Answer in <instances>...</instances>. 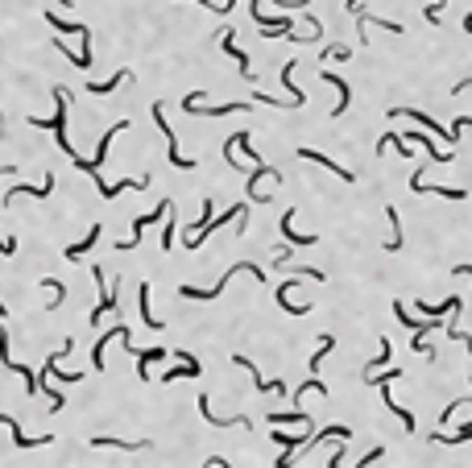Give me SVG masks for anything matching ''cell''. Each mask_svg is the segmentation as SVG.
Returning a JSON list of instances; mask_svg holds the SVG:
<instances>
[{
    "label": "cell",
    "mask_w": 472,
    "mask_h": 468,
    "mask_svg": "<svg viewBox=\"0 0 472 468\" xmlns=\"http://www.w3.org/2000/svg\"><path fill=\"white\" fill-rule=\"evenodd\" d=\"M179 377H199V361H183L179 369H166V373H162V385H170V381H179Z\"/></svg>",
    "instance_id": "cb8c5ba5"
},
{
    "label": "cell",
    "mask_w": 472,
    "mask_h": 468,
    "mask_svg": "<svg viewBox=\"0 0 472 468\" xmlns=\"http://www.w3.org/2000/svg\"><path fill=\"white\" fill-rule=\"evenodd\" d=\"M120 83H133V75H129V71H120V75H112L108 83H92L88 92H92V95H108V92H116Z\"/></svg>",
    "instance_id": "603a6c76"
},
{
    "label": "cell",
    "mask_w": 472,
    "mask_h": 468,
    "mask_svg": "<svg viewBox=\"0 0 472 468\" xmlns=\"http://www.w3.org/2000/svg\"><path fill=\"white\" fill-rule=\"evenodd\" d=\"M331 344H335L331 336H324V340H319V352H311V373L319 369V361H324V357H328V352H331Z\"/></svg>",
    "instance_id": "83f0119b"
},
{
    "label": "cell",
    "mask_w": 472,
    "mask_h": 468,
    "mask_svg": "<svg viewBox=\"0 0 472 468\" xmlns=\"http://www.w3.org/2000/svg\"><path fill=\"white\" fill-rule=\"evenodd\" d=\"M431 439H435V443H439V439H443V443H464V439H472V422H464V427H460V431H452V435H443V431H435Z\"/></svg>",
    "instance_id": "d4e9b609"
},
{
    "label": "cell",
    "mask_w": 472,
    "mask_h": 468,
    "mask_svg": "<svg viewBox=\"0 0 472 468\" xmlns=\"http://www.w3.org/2000/svg\"><path fill=\"white\" fill-rule=\"evenodd\" d=\"M385 220H389L394 236H389V240H385L381 249H385V253H398V249H402V220H398V207H385Z\"/></svg>",
    "instance_id": "ac0fdd59"
},
{
    "label": "cell",
    "mask_w": 472,
    "mask_h": 468,
    "mask_svg": "<svg viewBox=\"0 0 472 468\" xmlns=\"http://www.w3.org/2000/svg\"><path fill=\"white\" fill-rule=\"evenodd\" d=\"M402 116H410V121H419V125H423L426 133H435V137H443V141H447V145H456V141H460V133H456V129H443V125H439V121H431L426 112H415V108H389V121H402Z\"/></svg>",
    "instance_id": "3957f363"
},
{
    "label": "cell",
    "mask_w": 472,
    "mask_h": 468,
    "mask_svg": "<svg viewBox=\"0 0 472 468\" xmlns=\"http://www.w3.org/2000/svg\"><path fill=\"white\" fill-rule=\"evenodd\" d=\"M62 4H71V0H62Z\"/></svg>",
    "instance_id": "60d3db41"
},
{
    "label": "cell",
    "mask_w": 472,
    "mask_h": 468,
    "mask_svg": "<svg viewBox=\"0 0 472 468\" xmlns=\"http://www.w3.org/2000/svg\"><path fill=\"white\" fill-rule=\"evenodd\" d=\"M464 406H472L468 398H460V402H452V406H447V411H443V415H439V427H443V422L452 419V415H460V411H464Z\"/></svg>",
    "instance_id": "d6a6232c"
},
{
    "label": "cell",
    "mask_w": 472,
    "mask_h": 468,
    "mask_svg": "<svg viewBox=\"0 0 472 468\" xmlns=\"http://www.w3.org/2000/svg\"><path fill=\"white\" fill-rule=\"evenodd\" d=\"M199 411H203V419L211 422V427H249V419H244V415H232V419H216V415H211V402H207V394H199Z\"/></svg>",
    "instance_id": "2e32d148"
},
{
    "label": "cell",
    "mask_w": 472,
    "mask_h": 468,
    "mask_svg": "<svg viewBox=\"0 0 472 468\" xmlns=\"http://www.w3.org/2000/svg\"><path fill=\"white\" fill-rule=\"evenodd\" d=\"M4 315H8V311H4V303H0V319H4Z\"/></svg>",
    "instance_id": "ab89813d"
},
{
    "label": "cell",
    "mask_w": 472,
    "mask_h": 468,
    "mask_svg": "<svg viewBox=\"0 0 472 468\" xmlns=\"http://www.w3.org/2000/svg\"><path fill=\"white\" fill-rule=\"evenodd\" d=\"M153 125L166 133V141H170V162L179 166V170H195V158H183L179 153V137H174V129H170V121H166V108L162 104H153Z\"/></svg>",
    "instance_id": "5b68a950"
},
{
    "label": "cell",
    "mask_w": 472,
    "mask_h": 468,
    "mask_svg": "<svg viewBox=\"0 0 472 468\" xmlns=\"http://www.w3.org/2000/svg\"><path fill=\"white\" fill-rule=\"evenodd\" d=\"M274 294H278V307H282L286 315H307V311H311V307L290 303V282H278V290H274Z\"/></svg>",
    "instance_id": "7402d4cb"
},
{
    "label": "cell",
    "mask_w": 472,
    "mask_h": 468,
    "mask_svg": "<svg viewBox=\"0 0 472 468\" xmlns=\"http://www.w3.org/2000/svg\"><path fill=\"white\" fill-rule=\"evenodd\" d=\"M95 240H99V224H95L92 233H88V236H83V240H79V245H71V249H62V257H67V261H79L83 253H92V249H95Z\"/></svg>",
    "instance_id": "e0dca14e"
},
{
    "label": "cell",
    "mask_w": 472,
    "mask_h": 468,
    "mask_svg": "<svg viewBox=\"0 0 472 468\" xmlns=\"http://www.w3.org/2000/svg\"><path fill=\"white\" fill-rule=\"evenodd\" d=\"M278 224H282L286 245H294V249H311V245H315V233H307V236H298V233H294V207L286 212V216L278 220Z\"/></svg>",
    "instance_id": "4fadbf2b"
},
{
    "label": "cell",
    "mask_w": 472,
    "mask_h": 468,
    "mask_svg": "<svg viewBox=\"0 0 472 468\" xmlns=\"http://www.w3.org/2000/svg\"><path fill=\"white\" fill-rule=\"evenodd\" d=\"M133 357H137V373H141V381H149V365L153 361H166L170 357V348H129Z\"/></svg>",
    "instance_id": "8fae6325"
},
{
    "label": "cell",
    "mask_w": 472,
    "mask_h": 468,
    "mask_svg": "<svg viewBox=\"0 0 472 468\" xmlns=\"http://www.w3.org/2000/svg\"><path fill=\"white\" fill-rule=\"evenodd\" d=\"M220 42H224V54H232V62H236V67H240V71H244V79H253V67H249V54H244V50L236 46V34H232V29H224V34H220Z\"/></svg>",
    "instance_id": "7c38bea8"
},
{
    "label": "cell",
    "mask_w": 472,
    "mask_h": 468,
    "mask_svg": "<svg viewBox=\"0 0 472 468\" xmlns=\"http://www.w3.org/2000/svg\"><path fill=\"white\" fill-rule=\"evenodd\" d=\"M232 365H240V369H244V373L253 377V385H257V390H261V394H274V390H278V394H286V381H282V377H278V381H265V377L257 373V365H253V361H249V357H244V352H236V357H232Z\"/></svg>",
    "instance_id": "52a82bcc"
},
{
    "label": "cell",
    "mask_w": 472,
    "mask_h": 468,
    "mask_svg": "<svg viewBox=\"0 0 472 468\" xmlns=\"http://www.w3.org/2000/svg\"><path fill=\"white\" fill-rule=\"evenodd\" d=\"M294 278H311V282H324V270H311V266H298Z\"/></svg>",
    "instance_id": "836d02e7"
},
{
    "label": "cell",
    "mask_w": 472,
    "mask_h": 468,
    "mask_svg": "<svg viewBox=\"0 0 472 468\" xmlns=\"http://www.w3.org/2000/svg\"><path fill=\"white\" fill-rule=\"evenodd\" d=\"M25 191H29L34 199H46L50 191H54V174H46V183H42V187H8V195H4V207H8V203H13L17 195H25Z\"/></svg>",
    "instance_id": "d6986e66"
},
{
    "label": "cell",
    "mask_w": 472,
    "mask_h": 468,
    "mask_svg": "<svg viewBox=\"0 0 472 468\" xmlns=\"http://www.w3.org/2000/svg\"><path fill=\"white\" fill-rule=\"evenodd\" d=\"M29 125H34V129H50V133L58 137V145H62V153L75 158V145L67 141V92H62V88H54V116H50V121L29 116Z\"/></svg>",
    "instance_id": "6da1fadb"
},
{
    "label": "cell",
    "mask_w": 472,
    "mask_h": 468,
    "mask_svg": "<svg viewBox=\"0 0 472 468\" xmlns=\"http://www.w3.org/2000/svg\"><path fill=\"white\" fill-rule=\"evenodd\" d=\"M464 29H468V34H472V13H468V17H464Z\"/></svg>",
    "instance_id": "f35d334b"
},
{
    "label": "cell",
    "mask_w": 472,
    "mask_h": 468,
    "mask_svg": "<svg viewBox=\"0 0 472 468\" xmlns=\"http://www.w3.org/2000/svg\"><path fill=\"white\" fill-rule=\"evenodd\" d=\"M324 58H335V62H348L352 54H348V46H344V42H335V46H328V50H324Z\"/></svg>",
    "instance_id": "1f68e13d"
},
{
    "label": "cell",
    "mask_w": 472,
    "mask_h": 468,
    "mask_svg": "<svg viewBox=\"0 0 472 468\" xmlns=\"http://www.w3.org/2000/svg\"><path fill=\"white\" fill-rule=\"evenodd\" d=\"M166 212H170V199H162V203H158L149 216H137V220H133V236H129V240H120V245H116V253H129V249H137V245H141V236H145V228H149L153 220H162Z\"/></svg>",
    "instance_id": "8992f818"
},
{
    "label": "cell",
    "mask_w": 472,
    "mask_h": 468,
    "mask_svg": "<svg viewBox=\"0 0 472 468\" xmlns=\"http://www.w3.org/2000/svg\"><path fill=\"white\" fill-rule=\"evenodd\" d=\"M92 448H116V452H149V439H133V443H125V439H112V435H95Z\"/></svg>",
    "instance_id": "5bb4252c"
},
{
    "label": "cell",
    "mask_w": 472,
    "mask_h": 468,
    "mask_svg": "<svg viewBox=\"0 0 472 468\" xmlns=\"http://www.w3.org/2000/svg\"><path fill=\"white\" fill-rule=\"evenodd\" d=\"M356 4H361V0H344V8H348V13H356Z\"/></svg>",
    "instance_id": "74e56055"
},
{
    "label": "cell",
    "mask_w": 472,
    "mask_h": 468,
    "mask_svg": "<svg viewBox=\"0 0 472 468\" xmlns=\"http://www.w3.org/2000/svg\"><path fill=\"white\" fill-rule=\"evenodd\" d=\"M398 377H402L398 369H389V373H385V377H377V381L369 377V385H377V390H381V402H385V406H389V411L398 415V422H402L406 431H415V415H410V411H402V406L394 402V394H389V381H398Z\"/></svg>",
    "instance_id": "277c9868"
},
{
    "label": "cell",
    "mask_w": 472,
    "mask_h": 468,
    "mask_svg": "<svg viewBox=\"0 0 472 468\" xmlns=\"http://www.w3.org/2000/svg\"><path fill=\"white\" fill-rule=\"evenodd\" d=\"M456 274H460V278H468V282H472V266H456Z\"/></svg>",
    "instance_id": "8d00e7d4"
},
{
    "label": "cell",
    "mask_w": 472,
    "mask_h": 468,
    "mask_svg": "<svg viewBox=\"0 0 472 468\" xmlns=\"http://www.w3.org/2000/svg\"><path fill=\"white\" fill-rule=\"evenodd\" d=\"M0 422L13 431V448H46V443H50V435H34V439H29V435L17 427V419H13V415H0Z\"/></svg>",
    "instance_id": "ba28073f"
},
{
    "label": "cell",
    "mask_w": 472,
    "mask_h": 468,
    "mask_svg": "<svg viewBox=\"0 0 472 468\" xmlns=\"http://www.w3.org/2000/svg\"><path fill=\"white\" fill-rule=\"evenodd\" d=\"M419 311H423V315H443V311H460V298H447L443 307H431V303H419Z\"/></svg>",
    "instance_id": "4316f807"
},
{
    "label": "cell",
    "mask_w": 472,
    "mask_h": 468,
    "mask_svg": "<svg viewBox=\"0 0 472 468\" xmlns=\"http://www.w3.org/2000/svg\"><path fill=\"white\" fill-rule=\"evenodd\" d=\"M236 274H249V278H257V282L265 278V274H261V266H249V261H240V266H232V270L220 278V286H211V290H199V286H179V294H183V298H216V294H224V286H228Z\"/></svg>",
    "instance_id": "7a4b0ae2"
},
{
    "label": "cell",
    "mask_w": 472,
    "mask_h": 468,
    "mask_svg": "<svg viewBox=\"0 0 472 468\" xmlns=\"http://www.w3.org/2000/svg\"><path fill=\"white\" fill-rule=\"evenodd\" d=\"M394 315H398V324H402V328H419V324H423V319H410V315H406V307H402V303H394Z\"/></svg>",
    "instance_id": "4dcf8cb0"
},
{
    "label": "cell",
    "mask_w": 472,
    "mask_h": 468,
    "mask_svg": "<svg viewBox=\"0 0 472 468\" xmlns=\"http://www.w3.org/2000/svg\"><path fill=\"white\" fill-rule=\"evenodd\" d=\"M265 419H270V427H290V422H311V415H307L303 406H294V411H286V415L274 411V415H265Z\"/></svg>",
    "instance_id": "44dd1931"
},
{
    "label": "cell",
    "mask_w": 472,
    "mask_h": 468,
    "mask_svg": "<svg viewBox=\"0 0 472 468\" xmlns=\"http://www.w3.org/2000/svg\"><path fill=\"white\" fill-rule=\"evenodd\" d=\"M447 336H452V340H460V344H468V357H472V336H468V331H460L456 324H452V328H447Z\"/></svg>",
    "instance_id": "e575fe53"
},
{
    "label": "cell",
    "mask_w": 472,
    "mask_h": 468,
    "mask_svg": "<svg viewBox=\"0 0 472 468\" xmlns=\"http://www.w3.org/2000/svg\"><path fill=\"white\" fill-rule=\"evenodd\" d=\"M46 21L54 25V29H62V34H79L83 25H75V21H62V17H54V13H46Z\"/></svg>",
    "instance_id": "f546056e"
},
{
    "label": "cell",
    "mask_w": 472,
    "mask_h": 468,
    "mask_svg": "<svg viewBox=\"0 0 472 468\" xmlns=\"http://www.w3.org/2000/svg\"><path fill=\"white\" fill-rule=\"evenodd\" d=\"M137 307H141V319H145V324H149L153 331L166 324V319H153V311H149V282H141V286H137Z\"/></svg>",
    "instance_id": "ffe728a7"
},
{
    "label": "cell",
    "mask_w": 472,
    "mask_h": 468,
    "mask_svg": "<svg viewBox=\"0 0 472 468\" xmlns=\"http://www.w3.org/2000/svg\"><path fill=\"white\" fill-rule=\"evenodd\" d=\"M42 286H50V311H54V307L62 303V294H67V290H62V282H58V278H46Z\"/></svg>",
    "instance_id": "f1b7e54d"
},
{
    "label": "cell",
    "mask_w": 472,
    "mask_h": 468,
    "mask_svg": "<svg viewBox=\"0 0 472 468\" xmlns=\"http://www.w3.org/2000/svg\"><path fill=\"white\" fill-rule=\"evenodd\" d=\"M125 336H133V331H129V324H116L112 331H104V336L95 340V348H92V365H95V373L104 369V348H108V340H125Z\"/></svg>",
    "instance_id": "9c48e42d"
},
{
    "label": "cell",
    "mask_w": 472,
    "mask_h": 468,
    "mask_svg": "<svg viewBox=\"0 0 472 468\" xmlns=\"http://www.w3.org/2000/svg\"><path fill=\"white\" fill-rule=\"evenodd\" d=\"M381 456H385V448H381V443H377V448H373V452H369V456H365V460H361V464L369 468V464H377Z\"/></svg>",
    "instance_id": "d590c367"
},
{
    "label": "cell",
    "mask_w": 472,
    "mask_h": 468,
    "mask_svg": "<svg viewBox=\"0 0 472 468\" xmlns=\"http://www.w3.org/2000/svg\"><path fill=\"white\" fill-rule=\"evenodd\" d=\"M410 141H419V145H423V149H426V158H431V162H452V153H439V149H435V145H431V141L423 137V133H410Z\"/></svg>",
    "instance_id": "484cf974"
},
{
    "label": "cell",
    "mask_w": 472,
    "mask_h": 468,
    "mask_svg": "<svg viewBox=\"0 0 472 468\" xmlns=\"http://www.w3.org/2000/svg\"><path fill=\"white\" fill-rule=\"evenodd\" d=\"M468 385H472V381H468Z\"/></svg>",
    "instance_id": "b9f144b4"
},
{
    "label": "cell",
    "mask_w": 472,
    "mask_h": 468,
    "mask_svg": "<svg viewBox=\"0 0 472 468\" xmlns=\"http://www.w3.org/2000/svg\"><path fill=\"white\" fill-rule=\"evenodd\" d=\"M298 158H303V162H315V166H324V170H331V174H340L344 183H352V179H356L352 170H344V166H335V162H331L328 153H319V149H298Z\"/></svg>",
    "instance_id": "30bf717a"
},
{
    "label": "cell",
    "mask_w": 472,
    "mask_h": 468,
    "mask_svg": "<svg viewBox=\"0 0 472 468\" xmlns=\"http://www.w3.org/2000/svg\"><path fill=\"white\" fill-rule=\"evenodd\" d=\"M324 83H331V88L340 92V104L331 108V121H340V116H344V108H348V99H352V92H348V83H344L335 71H324Z\"/></svg>",
    "instance_id": "9a60e30c"
}]
</instances>
